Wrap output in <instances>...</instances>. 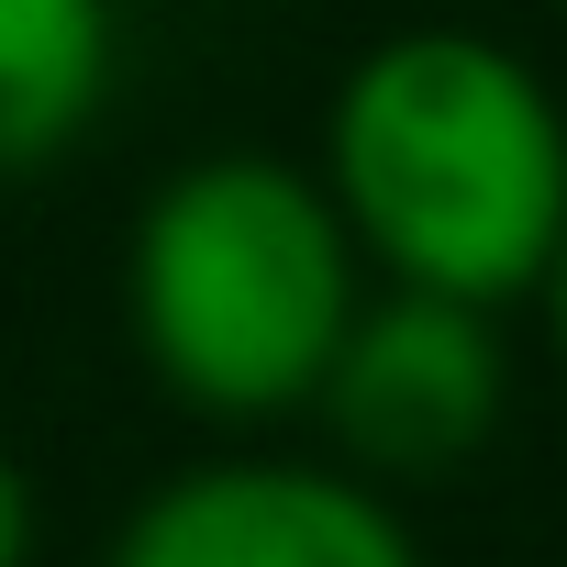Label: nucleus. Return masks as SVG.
<instances>
[{"instance_id":"nucleus-3","label":"nucleus","mask_w":567,"mask_h":567,"mask_svg":"<svg viewBox=\"0 0 567 567\" xmlns=\"http://www.w3.org/2000/svg\"><path fill=\"white\" fill-rule=\"evenodd\" d=\"M312 412L334 423V445L368 478L467 467L501 434V412H512L501 323L467 312V301H434V290H379V301H357V323H346Z\"/></svg>"},{"instance_id":"nucleus-2","label":"nucleus","mask_w":567,"mask_h":567,"mask_svg":"<svg viewBox=\"0 0 567 567\" xmlns=\"http://www.w3.org/2000/svg\"><path fill=\"white\" fill-rule=\"evenodd\" d=\"M357 245L312 167L290 156H189L156 178L123 245V323L156 390L200 423H290L312 412L346 323Z\"/></svg>"},{"instance_id":"nucleus-8","label":"nucleus","mask_w":567,"mask_h":567,"mask_svg":"<svg viewBox=\"0 0 567 567\" xmlns=\"http://www.w3.org/2000/svg\"><path fill=\"white\" fill-rule=\"evenodd\" d=\"M545 12H567V0H545Z\"/></svg>"},{"instance_id":"nucleus-1","label":"nucleus","mask_w":567,"mask_h":567,"mask_svg":"<svg viewBox=\"0 0 567 567\" xmlns=\"http://www.w3.org/2000/svg\"><path fill=\"white\" fill-rule=\"evenodd\" d=\"M323 200L390 290L467 312L523 301L567 234V112L478 23L368 45L323 123Z\"/></svg>"},{"instance_id":"nucleus-5","label":"nucleus","mask_w":567,"mask_h":567,"mask_svg":"<svg viewBox=\"0 0 567 567\" xmlns=\"http://www.w3.org/2000/svg\"><path fill=\"white\" fill-rule=\"evenodd\" d=\"M123 23L112 0H0V178L56 167L112 112Z\"/></svg>"},{"instance_id":"nucleus-6","label":"nucleus","mask_w":567,"mask_h":567,"mask_svg":"<svg viewBox=\"0 0 567 567\" xmlns=\"http://www.w3.org/2000/svg\"><path fill=\"white\" fill-rule=\"evenodd\" d=\"M34 478H23V456L0 445V567H34Z\"/></svg>"},{"instance_id":"nucleus-7","label":"nucleus","mask_w":567,"mask_h":567,"mask_svg":"<svg viewBox=\"0 0 567 567\" xmlns=\"http://www.w3.org/2000/svg\"><path fill=\"white\" fill-rule=\"evenodd\" d=\"M534 290H545V334H556V357H567V234H556V256H545Z\"/></svg>"},{"instance_id":"nucleus-4","label":"nucleus","mask_w":567,"mask_h":567,"mask_svg":"<svg viewBox=\"0 0 567 567\" xmlns=\"http://www.w3.org/2000/svg\"><path fill=\"white\" fill-rule=\"evenodd\" d=\"M112 567H423L390 489L301 456H212L134 501Z\"/></svg>"}]
</instances>
